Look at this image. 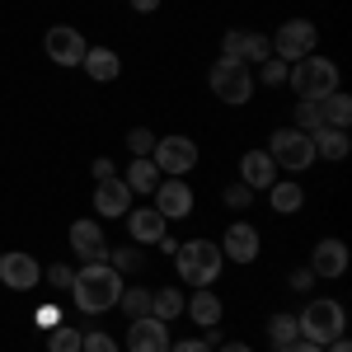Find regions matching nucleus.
Here are the masks:
<instances>
[{"label":"nucleus","instance_id":"f704fd0d","mask_svg":"<svg viewBox=\"0 0 352 352\" xmlns=\"http://www.w3.org/2000/svg\"><path fill=\"white\" fill-rule=\"evenodd\" d=\"M80 352H122V348L113 343L104 329H89V333H85V343H80Z\"/></svg>","mask_w":352,"mask_h":352},{"label":"nucleus","instance_id":"6e6552de","mask_svg":"<svg viewBox=\"0 0 352 352\" xmlns=\"http://www.w3.org/2000/svg\"><path fill=\"white\" fill-rule=\"evenodd\" d=\"M151 160H155V169L164 179H184L188 169H197V141L192 136H160Z\"/></svg>","mask_w":352,"mask_h":352},{"label":"nucleus","instance_id":"423d86ee","mask_svg":"<svg viewBox=\"0 0 352 352\" xmlns=\"http://www.w3.org/2000/svg\"><path fill=\"white\" fill-rule=\"evenodd\" d=\"M268 160L277 164V169L300 174V169H310L320 155H315V141H310L305 132H296V127H277V132L268 136Z\"/></svg>","mask_w":352,"mask_h":352},{"label":"nucleus","instance_id":"39448f33","mask_svg":"<svg viewBox=\"0 0 352 352\" xmlns=\"http://www.w3.org/2000/svg\"><path fill=\"white\" fill-rule=\"evenodd\" d=\"M212 94H217L221 104H230V109H240L254 99V71H249V61L240 56H217V66H212Z\"/></svg>","mask_w":352,"mask_h":352},{"label":"nucleus","instance_id":"aec40b11","mask_svg":"<svg viewBox=\"0 0 352 352\" xmlns=\"http://www.w3.org/2000/svg\"><path fill=\"white\" fill-rule=\"evenodd\" d=\"M85 76L89 80H99V85H109V80H118L122 76V56L113 52V47H85Z\"/></svg>","mask_w":352,"mask_h":352},{"label":"nucleus","instance_id":"0eeeda50","mask_svg":"<svg viewBox=\"0 0 352 352\" xmlns=\"http://www.w3.org/2000/svg\"><path fill=\"white\" fill-rule=\"evenodd\" d=\"M315 43H320V28L310 24V19H287V24L272 33V56L292 66V61L315 52Z\"/></svg>","mask_w":352,"mask_h":352},{"label":"nucleus","instance_id":"1a4fd4ad","mask_svg":"<svg viewBox=\"0 0 352 352\" xmlns=\"http://www.w3.org/2000/svg\"><path fill=\"white\" fill-rule=\"evenodd\" d=\"M0 282H5L10 292H33V287L43 282V268H38L33 254L10 249V254H0Z\"/></svg>","mask_w":352,"mask_h":352},{"label":"nucleus","instance_id":"f8f14e48","mask_svg":"<svg viewBox=\"0 0 352 352\" xmlns=\"http://www.w3.org/2000/svg\"><path fill=\"white\" fill-rule=\"evenodd\" d=\"M258 249H263V240H258V230H254L249 221H230V226H226V235H221V254H226L230 263H254Z\"/></svg>","mask_w":352,"mask_h":352},{"label":"nucleus","instance_id":"9d476101","mask_svg":"<svg viewBox=\"0 0 352 352\" xmlns=\"http://www.w3.org/2000/svg\"><path fill=\"white\" fill-rule=\"evenodd\" d=\"M43 47H47V56H52L56 66H80L85 61V43L80 38V28H71V24H52L47 28V38H43Z\"/></svg>","mask_w":352,"mask_h":352},{"label":"nucleus","instance_id":"c85d7f7f","mask_svg":"<svg viewBox=\"0 0 352 352\" xmlns=\"http://www.w3.org/2000/svg\"><path fill=\"white\" fill-rule=\"evenodd\" d=\"M292 127H296V132H320V127H324V118H320V104H315V99H300L296 104V122H292Z\"/></svg>","mask_w":352,"mask_h":352},{"label":"nucleus","instance_id":"ea45409f","mask_svg":"<svg viewBox=\"0 0 352 352\" xmlns=\"http://www.w3.org/2000/svg\"><path fill=\"white\" fill-rule=\"evenodd\" d=\"M89 174H94V179H118V169H113V160H109V155H99V160L89 164Z\"/></svg>","mask_w":352,"mask_h":352},{"label":"nucleus","instance_id":"cd10ccee","mask_svg":"<svg viewBox=\"0 0 352 352\" xmlns=\"http://www.w3.org/2000/svg\"><path fill=\"white\" fill-rule=\"evenodd\" d=\"M80 343H85V333L71 329V324H56L47 333V352H80Z\"/></svg>","mask_w":352,"mask_h":352},{"label":"nucleus","instance_id":"a211bd4d","mask_svg":"<svg viewBox=\"0 0 352 352\" xmlns=\"http://www.w3.org/2000/svg\"><path fill=\"white\" fill-rule=\"evenodd\" d=\"M122 221H127V230H132V244H155L164 230H169V221H164L155 207H132Z\"/></svg>","mask_w":352,"mask_h":352},{"label":"nucleus","instance_id":"7ed1b4c3","mask_svg":"<svg viewBox=\"0 0 352 352\" xmlns=\"http://www.w3.org/2000/svg\"><path fill=\"white\" fill-rule=\"evenodd\" d=\"M287 80H292V89H296V99H315V104H320L324 94L338 89V66H333L329 56L310 52V56H300V61H292Z\"/></svg>","mask_w":352,"mask_h":352},{"label":"nucleus","instance_id":"dca6fc26","mask_svg":"<svg viewBox=\"0 0 352 352\" xmlns=\"http://www.w3.org/2000/svg\"><path fill=\"white\" fill-rule=\"evenodd\" d=\"M277 179H282V169L268 160V151H244L240 155V184L244 188L258 192V188H272Z\"/></svg>","mask_w":352,"mask_h":352},{"label":"nucleus","instance_id":"5701e85b","mask_svg":"<svg viewBox=\"0 0 352 352\" xmlns=\"http://www.w3.org/2000/svg\"><path fill=\"white\" fill-rule=\"evenodd\" d=\"M268 202L277 217H292V212H300V202H305V188H300L296 179H277L268 188Z\"/></svg>","mask_w":352,"mask_h":352},{"label":"nucleus","instance_id":"2f4dec72","mask_svg":"<svg viewBox=\"0 0 352 352\" xmlns=\"http://www.w3.org/2000/svg\"><path fill=\"white\" fill-rule=\"evenodd\" d=\"M155 141H160V136L151 132V127H132V132H127V151H132V155H151Z\"/></svg>","mask_w":352,"mask_h":352},{"label":"nucleus","instance_id":"f257e3e1","mask_svg":"<svg viewBox=\"0 0 352 352\" xmlns=\"http://www.w3.org/2000/svg\"><path fill=\"white\" fill-rule=\"evenodd\" d=\"M122 272L113 263H85L76 268V282H71V296H76V310L80 315H104V310H118V296H122Z\"/></svg>","mask_w":352,"mask_h":352},{"label":"nucleus","instance_id":"b1692460","mask_svg":"<svg viewBox=\"0 0 352 352\" xmlns=\"http://www.w3.org/2000/svg\"><path fill=\"white\" fill-rule=\"evenodd\" d=\"M151 315L164 320V324H174V320L184 315V292H174V287H155V292H151Z\"/></svg>","mask_w":352,"mask_h":352},{"label":"nucleus","instance_id":"79ce46f5","mask_svg":"<svg viewBox=\"0 0 352 352\" xmlns=\"http://www.w3.org/2000/svg\"><path fill=\"white\" fill-rule=\"evenodd\" d=\"M132 10H136V14H155V10H160V0H132Z\"/></svg>","mask_w":352,"mask_h":352},{"label":"nucleus","instance_id":"473e14b6","mask_svg":"<svg viewBox=\"0 0 352 352\" xmlns=\"http://www.w3.org/2000/svg\"><path fill=\"white\" fill-rule=\"evenodd\" d=\"M221 202H226V207H230V212H244V207H249V202H254V188H244L240 179H235V184H230V188L221 192Z\"/></svg>","mask_w":352,"mask_h":352},{"label":"nucleus","instance_id":"4be33fe9","mask_svg":"<svg viewBox=\"0 0 352 352\" xmlns=\"http://www.w3.org/2000/svg\"><path fill=\"white\" fill-rule=\"evenodd\" d=\"M164 174L155 169V160L151 155H132V164H127V174H122V184L132 192H155V184H160Z\"/></svg>","mask_w":352,"mask_h":352},{"label":"nucleus","instance_id":"ddd939ff","mask_svg":"<svg viewBox=\"0 0 352 352\" xmlns=\"http://www.w3.org/2000/svg\"><path fill=\"white\" fill-rule=\"evenodd\" d=\"M127 352H169V324L155 315H141L127 324Z\"/></svg>","mask_w":352,"mask_h":352},{"label":"nucleus","instance_id":"20e7f679","mask_svg":"<svg viewBox=\"0 0 352 352\" xmlns=\"http://www.w3.org/2000/svg\"><path fill=\"white\" fill-rule=\"evenodd\" d=\"M296 329H300V338H305V343L329 348L333 338H343L348 315H343V305H338V300H310V305L296 315Z\"/></svg>","mask_w":352,"mask_h":352},{"label":"nucleus","instance_id":"37998d69","mask_svg":"<svg viewBox=\"0 0 352 352\" xmlns=\"http://www.w3.org/2000/svg\"><path fill=\"white\" fill-rule=\"evenodd\" d=\"M38 324H61V320H56V310H52V305H43V310H38Z\"/></svg>","mask_w":352,"mask_h":352},{"label":"nucleus","instance_id":"2eb2a0df","mask_svg":"<svg viewBox=\"0 0 352 352\" xmlns=\"http://www.w3.org/2000/svg\"><path fill=\"white\" fill-rule=\"evenodd\" d=\"M94 212H99V221L104 217H127V212H132V188H127L122 179H99V184H94Z\"/></svg>","mask_w":352,"mask_h":352},{"label":"nucleus","instance_id":"a18cd8bd","mask_svg":"<svg viewBox=\"0 0 352 352\" xmlns=\"http://www.w3.org/2000/svg\"><path fill=\"white\" fill-rule=\"evenodd\" d=\"M324 352H352V348H348V338H333V343H329Z\"/></svg>","mask_w":352,"mask_h":352},{"label":"nucleus","instance_id":"9b49d317","mask_svg":"<svg viewBox=\"0 0 352 352\" xmlns=\"http://www.w3.org/2000/svg\"><path fill=\"white\" fill-rule=\"evenodd\" d=\"M71 249L80 254L85 263H109V235H104V221L85 217L71 226Z\"/></svg>","mask_w":352,"mask_h":352},{"label":"nucleus","instance_id":"a878e982","mask_svg":"<svg viewBox=\"0 0 352 352\" xmlns=\"http://www.w3.org/2000/svg\"><path fill=\"white\" fill-rule=\"evenodd\" d=\"M118 310H122L127 320H141V315H151V287H122V296H118Z\"/></svg>","mask_w":352,"mask_h":352},{"label":"nucleus","instance_id":"c756f323","mask_svg":"<svg viewBox=\"0 0 352 352\" xmlns=\"http://www.w3.org/2000/svg\"><path fill=\"white\" fill-rule=\"evenodd\" d=\"M268 338L277 343V348H287L292 338H300V329H296V315H272V320H268Z\"/></svg>","mask_w":352,"mask_h":352},{"label":"nucleus","instance_id":"e433bc0d","mask_svg":"<svg viewBox=\"0 0 352 352\" xmlns=\"http://www.w3.org/2000/svg\"><path fill=\"white\" fill-rule=\"evenodd\" d=\"M221 56H240L244 61V28H230V33L221 38Z\"/></svg>","mask_w":352,"mask_h":352},{"label":"nucleus","instance_id":"a19ab883","mask_svg":"<svg viewBox=\"0 0 352 352\" xmlns=\"http://www.w3.org/2000/svg\"><path fill=\"white\" fill-rule=\"evenodd\" d=\"M277 352H324V348H315V343H305V338H292L287 348H277Z\"/></svg>","mask_w":352,"mask_h":352},{"label":"nucleus","instance_id":"72a5a7b5","mask_svg":"<svg viewBox=\"0 0 352 352\" xmlns=\"http://www.w3.org/2000/svg\"><path fill=\"white\" fill-rule=\"evenodd\" d=\"M287 71H292L287 61H277V56H268V61L258 66V80H263V85H287Z\"/></svg>","mask_w":352,"mask_h":352},{"label":"nucleus","instance_id":"c9c22d12","mask_svg":"<svg viewBox=\"0 0 352 352\" xmlns=\"http://www.w3.org/2000/svg\"><path fill=\"white\" fill-rule=\"evenodd\" d=\"M47 282H52L56 292H71V282H76V268H66V263H52V268L43 272Z\"/></svg>","mask_w":352,"mask_h":352},{"label":"nucleus","instance_id":"f03ea898","mask_svg":"<svg viewBox=\"0 0 352 352\" xmlns=\"http://www.w3.org/2000/svg\"><path fill=\"white\" fill-rule=\"evenodd\" d=\"M174 263H179L184 287H217L221 268H226V254H221V244H212V240H184L179 254H174Z\"/></svg>","mask_w":352,"mask_h":352},{"label":"nucleus","instance_id":"c03bdc74","mask_svg":"<svg viewBox=\"0 0 352 352\" xmlns=\"http://www.w3.org/2000/svg\"><path fill=\"white\" fill-rule=\"evenodd\" d=\"M217 352H254V348H249V343H221Z\"/></svg>","mask_w":352,"mask_h":352},{"label":"nucleus","instance_id":"7c9ffc66","mask_svg":"<svg viewBox=\"0 0 352 352\" xmlns=\"http://www.w3.org/2000/svg\"><path fill=\"white\" fill-rule=\"evenodd\" d=\"M268 56H272V38H268V33H244V61L263 66Z\"/></svg>","mask_w":352,"mask_h":352},{"label":"nucleus","instance_id":"f3484780","mask_svg":"<svg viewBox=\"0 0 352 352\" xmlns=\"http://www.w3.org/2000/svg\"><path fill=\"white\" fill-rule=\"evenodd\" d=\"M310 272L315 277H343L348 272V244L343 240H320L310 254Z\"/></svg>","mask_w":352,"mask_h":352},{"label":"nucleus","instance_id":"393cba45","mask_svg":"<svg viewBox=\"0 0 352 352\" xmlns=\"http://www.w3.org/2000/svg\"><path fill=\"white\" fill-rule=\"evenodd\" d=\"M320 118H324V127H348L352 122V99L343 89L324 94V99H320Z\"/></svg>","mask_w":352,"mask_h":352},{"label":"nucleus","instance_id":"6ab92c4d","mask_svg":"<svg viewBox=\"0 0 352 352\" xmlns=\"http://www.w3.org/2000/svg\"><path fill=\"white\" fill-rule=\"evenodd\" d=\"M184 310L192 315V324H197V329H217L221 315H226V305H221V296L212 292V287H197L192 300H184Z\"/></svg>","mask_w":352,"mask_h":352},{"label":"nucleus","instance_id":"4468645a","mask_svg":"<svg viewBox=\"0 0 352 352\" xmlns=\"http://www.w3.org/2000/svg\"><path fill=\"white\" fill-rule=\"evenodd\" d=\"M155 212H160L164 221L192 217V188L184 179H160V184H155Z\"/></svg>","mask_w":352,"mask_h":352},{"label":"nucleus","instance_id":"58836bf2","mask_svg":"<svg viewBox=\"0 0 352 352\" xmlns=\"http://www.w3.org/2000/svg\"><path fill=\"white\" fill-rule=\"evenodd\" d=\"M315 282H320V277H315L310 268H296V272H292V292H310Z\"/></svg>","mask_w":352,"mask_h":352},{"label":"nucleus","instance_id":"4c0bfd02","mask_svg":"<svg viewBox=\"0 0 352 352\" xmlns=\"http://www.w3.org/2000/svg\"><path fill=\"white\" fill-rule=\"evenodd\" d=\"M217 338V329H212ZM212 338H184V343H169V352H212Z\"/></svg>","mask_w":352,"mask_h":352},{"label":"nucleus","instance_id":"bb28decb","mask_svg":"<svg viewBox=\"0 0 352 352\" xmlns=\"http://www.w3.org/2000/svg\"><path fill=\"white\" fill-rule=\"evenodd\" d=\"M109 263L127 277V272H141V268H146V254H141V244H122V249H109Z\"/></svg>","mask_w":352,"mask_h":352},{"label":"nucleus","instance_id":"412c9836","mask_svg":"<svg viewBox=\"0 0 352 352\" xmlns=\"http://www.w3.org/2000/svg\"><path fill=\"white\" fill-rule=\"evenodd\" d=\"M310 141H315V155H324V160H348L352 155L348 127H320V132H310Z\"/></svg>","mask_w":352,"mask_h":352}]
</instances>
